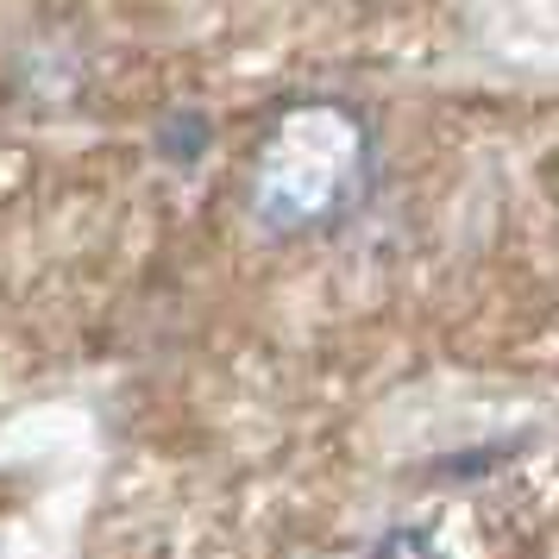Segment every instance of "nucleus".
Wrapping results in <instances>:
<instances>
[{"label":"nucleus","instance_id":"obj_1","mask_svg":"<svg viewBox=\"0 0 559 559\" xmlns=\"http://www.w3.org/2000/svg\"><path fill=\"white\" fill-rule=\"evenodd\" d=\"M371 127L358 107L302 102L264 132L252 164V214L271 233H314L346 221L371 189Z\"/></svg>","mask_w":559,"mask_h":559},{"label":"nucleus","instance_id":"obj_2","mask_svg":"<svg viewBox=\"0 0 559 559\" xmlns=\"http://www.w3.org/2000/svg\"><path fill=\"white\" fill-rule=\"evenodd\" d=\"M371 559H440V554H433L428 534H383Z\"/></svg>","mask_w":559,"mask_h":559}]
</instances>
